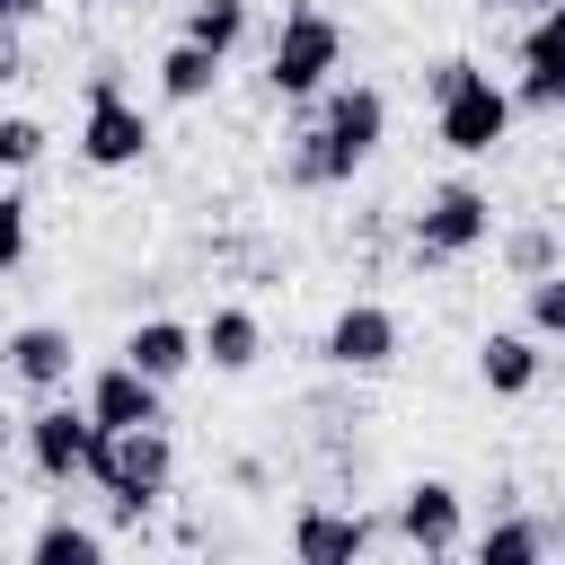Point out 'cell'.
I'll list each match as a JSON object with an SVG mask.
<instances>
[{
    "label": "cell",
    "instance_id": "obj_24",
    "mask_svg": "<svg viewBox=\"0 0 565 565\" xmlns=\"http://www.w3.org/2000/svg\"><path fill=\"white\" fill-rule=\"evenodd\" d=\"M26 265V194H9L0 185V282Z\"/></svg>",
    "mask_w": 565,
    "mask_h": 565
},
{
    "label": "cell",
    "instance_id": "obj_10",
    "mask_svg": "<svg viewBox=\"0 0 565 565\" xmlns=\"http://www.w3.org/2000/svg\"><path fill=\"white\" fill-rule=\"evenodd\" d=\"M371 539H380L371 512H344V503H300L291 512V556L300 565H353V556H371Z\"/></svg>",
    "mask_w": 565,
    "mask_h": 565
},
{
    "label": "cell",
    "instance_id": "obj_3",
    "mask_svg": "<svg viewBox=\"0 0 565 565\" xmlns=\"http://www.w3.org/2000/svg\"><path fill=\"white\" fill-rule=\"evenodd\" d=\"M335 62H344V26H335L318 0H291L282 26H274V44H265V88H274L282 106H309V97L335 79Z\"/></svg>",
    "mask_w": 565,
    "mask_h": 565
},
{
    "label": "cell",
    "instance_id": "obj_15",
    "mask_svg": "<svg viewBox=\"0 0 565 565\" xmlns=\"http://www.w3.org/2000/svg\"><path fill=\"white\" fill-rule=\"evenodd\" d=\"M124 362H132V371H150V380L168 388V380H185V371H194V327H185V318H141V327L124 335Z\"/></svg>",
    "mask_w": 565,
    "mask_h": 565
},
{
    "label": "cell",
    "instance_id": "obj_20",
    "mask_svg": "<svg viewBox=\"0 0 565 565\" xmlns=\"http://www.w3.org/2000/svg\"><path fill=\"white\" fill-rule=\"evenodd\" d=\"M547 265H565V238H556L547 221L503 230V274H512V282H530V274H547Z\"/></svg>",
    "mask_w": 565,
    "mask_h": 565
},
{
    "label": "cell",
    "instance_id": "obj_16",
    "mask_svg": "<svg viewBox=\"0 0 565 565\" xmlns=\"http://www.w3.org/2000/svg\"><path fill=\"white\" fill-rule=\"evenodd\" d=\"M556 547V521H530L521 503H494V521L477 530V565H530Z\"/></svg>",
    "mask_w": 565,
    "mask_h": 565
},
{
    "label": "cell",
    "instance_id": "obj_22",
    "mask_svg": "<svg viewBox=\"0 0 565 565\" xmlns=\"http://www.w3.org/2000/svg\"><path fill=\"white\" fill-rule=\"evenodd\" d=\"M521 71H565V0L530 9V26H521Z\"/></svg>",
    "mask_w": 565,
    "mask_h": 565
},
{
    "label": "cell",
    "instance_id": "obj_27",
    "mask_svg": "<svg viewBox=\"0 0 565 565\" xmlns=\"http://www.w3.org/2000/svg\"><path fill=\"white\" fill-rule=\"evenodd\" d=\"M477 9H547V0H477Z\"/></svg>",
    "mask_w": 565,
    "mask_h": 565
},
{
    "label": "cell",
    "instance_id": "obj_2",
    "mask_svg": "<svg viewBox=\"0 0 565 565\" xmlns=\"http://www.w3.org/2000/svg\"><path fill=\"white\" fill-rule=\"evenodd\" d=\"M168 477H177V441H168V424H97V441H88V486H106V512L115 521H141L159 494H168Z\"/></svg>",
    "mask_w": 565,
    "mask_h": 565
},
{
    "label": "cell",
    "instance_id": "obj_26",
    "mask_svg": "<svg viewBox=\"0 0 565 565\" xmlns=\"http://www.w3.org/2000/svg\"><path fill=\"white\" fill-rule=\"evenodd\" d=\"M35 9H44V0H0V26H26Z\"/></svg>",
    "mask_w": 565,
    "mask_h": 565
},
{
    "label": "cell",
    "instance_id": "obj_12",
    "mask_svg": "<svg viewBox=\"0 0 565 565\" xmlns=\"http://www.w3.org/2000/svg\"><path fill=\"white\" fill-rule=\"evenodd\" d=\"M79 406L115 433V424H168V388L150 380V371H132L124 353L106 362V371H88V388H79Z\"/></svg>",
    "mask_w": 565,
    "mask_h": 565
},
{
    "label": "cell",
    "instance_id": "obj_19",
    "mask_svg": "<svg viewBox=\"0 0 565 565\" xmlns=\"http://www.w3.org/2000/svg\"><path fill=\"white\" fill-rule=\"evenodd\" d=\"M521 327L539 344H565V265H547V274L521 282Z\"/></svg>",
    "mask_w": 565,
    "mask_h": 565
},
{
    "label": "cell",
    "instance_id": "obj_13",
    "mask_svg": "<svg viewBox=\"0 0 565 565\" xmlns=\"http://www.w3.org/2000/svg\"><path fill=\"white\" fill-rule=\"evenodd\" d=\"M256 353H265V318L247 309V300H221L203 327H194V362H212V371H256Z\"/></svg>",
    "mask_w": 565,
    "mask_h": 565
},
{
    "label": "cell",
    "instance_id": "obj_28",
    "mask_svg": "<svg viewBox=\"0 0 565 565\" xmlns=\"http://www.w3.org/2000/svg\"><path fill=\"white\" fill-rule=\"evenodd\" d=\"M9 433H18V415H9V406H0V441H9Z\"/></svg>",
    "mask_w": 565,
    "mask_h": 565
},
{
    "label": "cell",
    "instance_id": "obj_5",
    "mask_svg": "<svg viewBox=\"0 0 565 565\" xmlns=\"http://www.w3.org/2000/svg\"><path fill=\"white\" fill-rule=\"evenodd\" d=\"M486 238H494V194L468 185V177H459V185H433L424 212L406 221V247H415L424 265H459V256H477Z\"/></svg>",
    "mask_w": 565,
    "mask_h": 565
},
{
    "label": "cell",
    "instance_id": "obj_17",
    "mask_svg": "<svg viewBox=\"0 0 565 565\" xmlns=\"http://www.w3.org/2000/svg\"><path fill=\"white\" fill-rule=\"evenodd\" d=\"M212 88H221V53L194 44V35H177V44L159 53V97H168V106H203Z\"/></svg>",
    "mask_w": 565,
    "mask_h": 565
},
{
    "label": "cell",
    "instance_id": "obj_9",
    "mask_svg": "<svg viewBox=\"0 0 565 565\" xmlns=\"http://www.w3.org/2000/svg\"><path fill=\"white\" fill-rule=\"evenodd\" d=\"M415 556H459L468 547V494L450 486V477H415L406 494H397V521H388Z\"/></svg>",
    "mask_w": 565,
    "mask_h": 565
},
{
    "label": "cell",
    "instance_id": "obj_4",
    "mask_svg": "<svg viewBox=\"0 0 565 565\" xmlns=\"http://www.w3.org/2000/svg\"><path fill=\"white\" fill-rule=\"evenodd\" d=\"M512 115H521V106H512V88H494L477 62L433 97V132H441V150H459V159L503 150V141H512Z\"/></svg>",
    "mask_w": 565,
    "mask_h": 565
},
{
    "label": "cell",
    "instance_id": "obj_25",
    "mask_svg": "<svg viewBox=\"0 0 565 565\" xmlns=\"http://www.w3.org/2000/svg\"><path fill=\"white\" fill-rule=\"evenodd\" d=\"M9 79H26V44H18V26H0V88Z\"/></svg>",
    "mask_w": 565,
    "mask_h": 565
},
{
    "label": "cell",
    "instance_id": "obj_29",
    "mask_svg": "<svg viewBox=\"0 0 565 565\" xmlns=\"http://www.w3.org/2000/svg\"><path fill=\"white\" fill-rule=\"evenodd\" d=\"M547 521H556V539H565V494H556V512H547Z\"/></svg>",
    "mask_w": 565,
    "mask_h": 565
},
{
    "label": "cell",
    "instance_id": "obj_7",
    "mask_svg": "<svg viewBox=\"0 0 565 565\" xmlns=\"http://www.w3.org/2000/svg\"><path fill=\"white\" fill-rule=\"evenodd\" d=\"M18 441H26V468H35L44 486H71V477H88L97 415H88V406H71V397H44V406L18 424Z\"/></svg>",
    "mask_w": 565,
    "mask_h": 565
},
{
    "label": "cell",
    "instance_id": "obj_6",
    "mask_svg": "<svg viewBox=\"0 0 565 565\" xmlns=\"http://www.w3.org/2000/svg\"><path fill=\"white\" fill-rule=\"evenodd\" d=\"M79 159L88 168H141L150 159V115L124 97V79L115 71H88V106H79Z\"/></svg>",
    "mask_w": 565,
    "mask_h": 565
},
{
    "label": "cell",
    "instance_id": "obj_11",
    "mask_svg": "<svg viewBox=\"0 0 565 565\" xmlns=\"http://www.w3.org/2000/svg\"><path fill=\"white\" fill-rule=\"evenodd\" d=\"M71 327H53V318H26V327H9L0 335V362H9V380H26L35 397H62L71 388Z\"/></svg>",
    "mask_w": 565,
    "mask_h": 565
},
{
    "label": "cell",
    "instance_id": "obj_14",
    "mask_svg": "<svg viewBox=\"0 0 565 565\" xmlns=\"http://www.w3.org/2000/svg\"><path fill=\"white\" fill-rule=\"evenodd\" d=\"M539 335L530 327H494V335H477V380L494 388V397H530L539 388Z\"/></svg>",
    "mask_w": 565,
    "mask_h": 565
},
{
    "label": "cell",
    "instance_id": "obj_8",
    "mask_svg": "<svg viewBox=\"0 0 565 565\" xmlns=\"http://www.w3.org/2000/svg\"><path fill=\"white\" fill-rule=\"evenodd\" d=\"M397 344H406V335H397V309H388V300H344V309L327 318V335H318V362L362 380V371H388Z\"/></svg>",
    "mask_w": 565,
    "mask_h": 565
},
{
    "label": "cell",
    "instance_id": "obj_23",
    "mask_svg": "<svg viewBox=\"0 0 565 565\" xmlns=\"http://www.w3.org/2000/svg\"><path fill=\"white\" fill-rule=\"evenodd\" d=\"M44 141H53V132H44L35 115H0V177H26V168L44 159Z\"/></svg>",
    "mask_w": 565,
    "mask_h": 565
},
{
    "label": "cell",
    "instance_id": "obj_21",
    "mask_svg": "<svg viewBox=\"0 0 565 565\" xmlns=\"http://www.w3.org/2000/svg\"><path fill=\"white\" fill-rule=\"evenodd\" d=\"M26 556H35V565H97L106 539H97L88 521H44V530L26 539Z\"/></svg>",
    "mask_w": 565,
    "mask_h": 565
},
{
    "label": "cell",
    "instance_id": "obj_1",
    "mask_svg": "<svg viewBox=\"0 0 565 565\" xmlns=\"http://www.w3.org/2000/svg\"><path fill=\"white\" fill-rule=\"evenodd\" d=\"M327 106H318V124L291 141V159H282V177L291 185H353L362 168H371V150L388 141V97L371 88V79H353V88H318Z\"/></svg>",
    "mask_w": 565,
    "mask_h": 565
},
{
    "label": "cell",
    "instance_id": "obj_18",
    "mask_svg": "<svg viewBox=\"0 0 565 565\" xmlns=\"http://www.w3.org/2000/svg\"><path fill=\"white\" fill-rule=\"evenodd\" d=\"M185 35L230 62V53L247 44V0H185Z\"/></svg>",
    "mask_w": 565,
    "mask_h": 565
}]
</instances>
